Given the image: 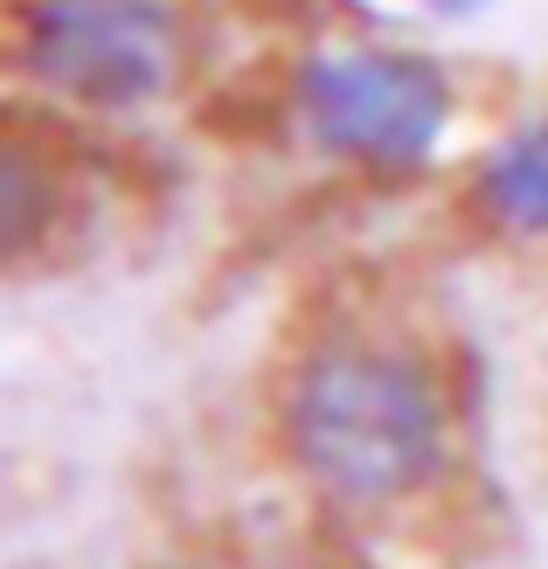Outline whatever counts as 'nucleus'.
I'll return each mask as SVG.
<instances>
[{
	"mask_svg": "<svg viewBox=\"0 0 548 569\" xmlns=\"http://www.w3.org/2000/svg\"><path fill=\"white\" fill-rule=\"evenodd\" d=\"M466 202L486 230L514 243H548V111H528L472 160Z\"/></svg>",
	"mask_w": 548,
	"mask_h": 569,
	"instance_id": "4",
	"label": "nucleus"
},
{
	"mask_svg": "<svg viewBox=\"0 0 548 569\" xmlns=\"http://www.w3.org/2000/svg\"><path fill=\"white\" fill-rule=\"evenodd\" d=\"M278 423L292 466L348 507H389L445 466L438 376L389 340H320L285 382Z\"/></svg>",
	"mask_w": 548,
	"mask_h": 569,
	"instance_id": "1",
	"label": "nucleus"
},
{
	"mask_svg": "<svg viewBox=\"0 0 548 569\" xmlns=\"http://www.w3.org/2000/svg\"><path fill=\"white\" fill-rule=\"evenodd\" d=\"M285 119L348 174L410 181L451 139L458 83L438 56L402 42H320L285 83Z\"/></svg>",
	"mask_w": 548,
	"mask_h": 569,
	"instance_id": "2",
	"label": "nucleus"
},
{
	"mask_svg": "<svg viewBox=\"0 0 548 569\" xmlns=\"http://www.w3.org/2000/svg\"><path fill=\"white\" fill-rule=\"evenodd\" d=\"M14 77L77 119H139L181 91L188 21L175 0H14Z\"/></svg>",
	"mask_w": 548,
	"mask_h": 569,
	"instance_id": "3",
	"label": "nucleus"
},
{
	"mask_svg": "<svg viewBox=\"0 0 548 569\" xmlns=\"http://www.w3.org/2000/svg\"><path fill=\"white\" fill-rule=\"evenodd\" d=\"M424 14H438V21H466V14H479V8H494V0H417Z\"/></svg>",
	"mask_w": 548,
	"mask_h": 569,
	"instance_id": "5",
	"label": "nucleus"
}]
</instances>
